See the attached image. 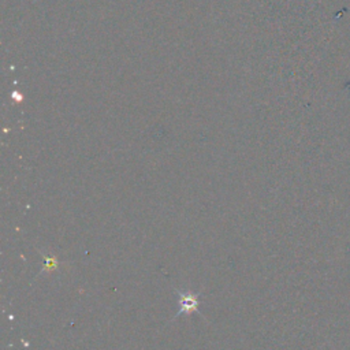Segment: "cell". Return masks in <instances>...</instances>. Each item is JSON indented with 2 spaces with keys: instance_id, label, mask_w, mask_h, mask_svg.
<instances>
[{
  "instance_id": "6da1fadb",
  "label": "cell",
  "mask_w": 350,
  "mask_h": 350,
  "mask_svg": "<svg viewBox=\"0 0 350 350\" xmlns=\"http://www.w3.org/2000/svg\"><path fill=\"white\" fill-rule=\"evenodd\" d=\"M175 293L180 295V312L175 315V317L181 316V315H190L194 311H197V307H198V294H193V293H189V291H181V290H175Z\"/></svg>"
},
{
  "instance_id": "7a4b0ae2",
  "label": "cell",
  "mask_w": 350,
  "mask_h": 350,
  "mask_svg": "<svg viewBox=\"0 0 350 350\" xmlns=\"http://www.w3.org/2000/svg\"><path fill=\"white\" fill-rule=\"evenodd\" d=\"M45 261H47V264H45V268L48 269H54L56 267V259H54V257H51V259H45Z\"/></svg>"
}]
</instances>
